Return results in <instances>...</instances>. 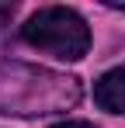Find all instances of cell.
<instances>
[{"instance_id":"obj_3","label":"cell","mask_w":125,"mask_h":128,"mask_svg":"<svg viewBox=\"0 0 125 128\" xmlns=\"http://www.w3.org/2000/svg\"><path fill=\"white\" fill-rule=\"evenodd\" d=\"M94 104L108 114H125V66H115L97 76L94 83Z\"/></svg>"},{"instance_id":"obj_4","label":"cell","mask_w":125,"mask_h":128,"mask_svg":"<svg viewBox=\"0 0 125 128\" xmlns=\"http://www.w3.org/2000/svg\"><path fill=\"white\" fill-rule=\"evenodd\" d=\"M14 10H18L14 4H0V28H7V24H11V18H14Z\"/></svg>"},{"instance_id":"obj_2","label":"cell","mask_w":125,"mask_h":128,"mask_svg":"<svg viewBox=\"0 0 125 128\" xmlns=\"http://www.w3.org/2000/svg\"><path fill=\"white\" fill-rule=\"evenodd\" d=\"M21 38L38 52H49L56 59H66V62H77L90 48V28L73 7H42L38 14H31L24 21Z\"/></svg>"},{"instance_id":"obj_5","label":"cell","mask_w":125,"mask_h":128,"mask_svg":"<svg viewBox=\"0 0 125 128\" xmlns=\"http://www.w3.org/2000/svg\"><path fill=\"white\" fill-rule=\"evenodd\" d=\"M52 128H94L90 121H59V125H52Z\"/></svg>"},{"instance_id":"obj_1","label":"cell","mask_w":125,"mask_h":128,"mask_svg":"<svg viewBox=\"0 0 125 128\" xmlns=\"http://www.w3.org/2000/svg\"><path fill=\"white\" fill-rule=\"evenodd\" d=\"M77 100H80L77 76L14 59L0 62V114H18V118L56 114V111H70Z\"/></svg>"}]
</instances>
